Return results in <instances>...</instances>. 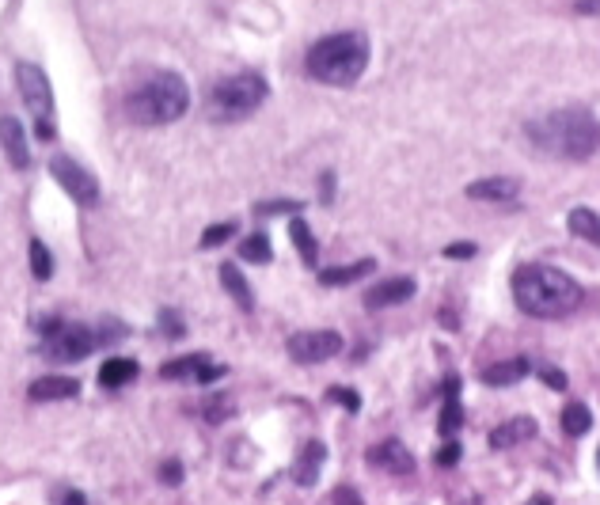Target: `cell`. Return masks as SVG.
I'll return each instance as SVG.
<instances>
[{
    "mask_svg": "<svg viewBox=\"0 0 600 505\" xmlns=\"http://www.w3.org/2000/svg\"><path fill=\"white\" fill-rule=\"evenodd\" d=\"M240 259L266 266V262L274 259V247H270V236H266V232H251L244 244H240Z\"/></svg>",
    "mask_w": 600,
    "mask_h": 505,
    "instance_id": "cell-26",
    "label": "cell"
},
{
    "mask_svg": "<svg viewBox=\"0 0 600 505\" xmlns=\"http://www.w3.org/2000/svg\"><path fill=\"white\" fill-rule=\"evenodd\" d=\"M528 373H532V361H528L525 354H517V357H506V361L487 365V369H483V384H487V388H509V384H521Z\"/></svg>",
    "mask_w": 600,
    "mask_h": 505,
    "instance_id": "cell-16",
    "label": "cell"
},
{
    "mask_svg": "<svg viewBox=\"0 0 600 505\" xmlns=\"http://www.w3.org/2000/svg\"><path fill=\"white\" fill-rule=\"evenodd\" d=\"M513 300L532 319H566L582 308V285L544 262H525L513 270Z\"/></svg>",
    "mask_w": 600,
    "mask_h": 505,
    "instance_id": "cell-1",
    "label": "cell"
},
{
    "mask_svg": "<svg viewBox=\"0 0 600 505\" xmlns=\"http://www.w3.org/2000/svg\"><path fill=\"white\" fill-rule=\"evenodd\" d=\"M570 232L578 236V240H585V244H593L600 247V213H593L589 206H578V209H570Z\"/></svg>",
    "mask_w": 600,
    "mask_h": 505,
    "instance_id": "cell-23",
    "label": "cell"
},
{
    "mask_svg": "<svg viewBox=\"0 0 600 505\" xmlns=\"http://www.w3.org/2000/svg\"><path fill=\"white\" fill-rule=\"evenodd\" d=\"M61 505H88V498H84L80 490H65V498H61Z\"/></svg>",
    "mask_w": 600,
    "mask_h": 505,
    "instance_id": "cell-41",
    "label": "cell"
},
{
    "mask_svg": "<svg viewBox=\"0 0 600 505\" xmlns=\"http://www.w3.org/2000/svg\"><path fill=\"white\" fill-rule=\"evenodd\" d=\"M559 422H563V433H570V437H585V433L593 430V414H589L585 403H570V407H563Z\"/></svg>",
    "mask_w": 600,
    "mask_h": 505,
    "instance_id": "cell-25",
    "label": "cell"
},
{
    "mask_svg": "<svg viewBox=\"0 0 600 505\" xmlns=\"http://www.w3.org/2000/svg\"><path fill=\"white\" fill-rule=\"evenodd\" d=\"M597 468H600V449H597Z\"/></svg>",
    "mask_w": 600,
    "mask_h": 505,
    "instance_id": "cell-43",
    "label": "cell"
},
{
    "mask_svg": "<svg viewBox=\"0 0 600 505\" xmlns=\"http://www.w3.org/2000/svg\"><path fill=\"white\" fill-rule=\"evenodd\" d=\"M528 505H551V498H547V494H532V498H528Z\"/></svg>",
    "mask_w": 600,
    "mask_h": 505,
    "instance_id": "cell-42",
    "label": "cell"
},
{
    "mask_svg": "<svg viewBox=\"0 0 600 505\" xmlns=\"http://www.w3.org/2000/svg\"><path fill=\"white\" fill-rule=\"evenodd\" d=\"M414 293H418L414 278H388V281H380V285H373V289L365 293V308H369V312L395 308V304H407V300H414Z\"/></svg>",
    "mask_w": 600,
    "mask_h": 505,
    "instance_id": "cell-13",
    "label": "cell"
},
{
    "mask_svg": "<svg viewBox=\"0 0 600 505\" xmlns=\"http://www.w3.org/2000/svg\"><path fill=\"white\" fill-rule=\"evenodd\" d=\"M536 418L532 414H517V418H509V422H502L498 430L490 433V449H513V445H525V441H532L536 437Z\"/></svg>",
    "mask_w": 600,
    "mask_h": 505,
    "instance_id": "cell-17",
    "label": "cell"
},
{
    "mask_svg": "<svg viewBox=\"0 0 600 505\" xmlns=\"http://www.w3.org/2000/svg\"><path fill=\"white\" fill-rule=\"evenodd\" d=\"M475 251H479V247H475V244H464V240H460V244H449V247H445V259H475Z\"/></svg>",
    "mask_w": 600,
    "mask_h": 505,
    "instance_id": "cell-37",
    "label": "cell"
},
{
    "mask_svg": "<svg viewBox=\"0 0 600 505\" xmlns=\"http://www.w3.org/2000/svg\"><path fill=\"white\" fill-rule=\"evenodd\" d=\"M38 331H42V357H50V361H84V357L99 350V342H95V327L88 323H61V319H42L38 323Z\"/></svg>",
    "mask_w": 600,
    "mask_h": 505,
    "instance_id": "cell-7",
    "label": "cell"
},
{
    "mask_svg": "<svg viewBox=\"0 0 600 505\" xmlns=\"http://www.w3.org/2000/svg\"><path fill=\"white\" fill-rule=\"evenodd\" d=\"M285 350L297 365H319V361L342 354V335L338 331H297L285 342Z\"/></svg>",
    "mask_w": 600,
    "mask_h": 505,
    "instance_id": "cell-9",
    "label": "cell"
},
{
    "mask_svg": "<svg viewBox=\"0 0 600 505\" xmlns=\"http://www.w3.org/2000/svg\"><path fill=\"white\" fill-rule=\"evenodd\" d=\"M221 285H225L228 297L236 300L244 312H255V293H251V285H247V278L240 274L236 262H221Z\"/></svg>",
    "mask_w": 600,
    "mask_h": 505,
    "instance_id": "cell-21",
    "label": "cell"
},
{
    "mask_svg": "<svg viewBox=\"0 0 600 505\" xmlns=\"http://www.w3.org/2000/svg\"><path fill=\"white\" fill-rule=\"evenodd\" d=\"M190 111V88L179 73H152L126 95V118L137 126H168Z\"/></svg>",
    "mask_w": 600,
    "mask_h": 505,
    "instance_id": "cell-4",
    "label": "cell"
},
{
    "mask_svg": "<svg viewBox=\"0 0 600 505\" xmlns=\"http://www.w3.org/2000/svg\"><path fill=\"white\" fill-rule=\"evenodd\" d=\"M323 460H327V449H323L319 441H308V445L300 449V456H297V468H293V479H297L300 487H316Z\"/></svg>",
    "mask_w": 600,
    "mask_h": 505,
    "instance_id": "cell-20",
    "label": "cell"
},
{
    "mask_svg": "<svg viewBox=\"0 0 600 505\" xmlns=\"http://www.w3.org/2000/svg\"><path fill=\"white\" fill-rule=\"evenodd\" d=\"M137 373H141V365L133 357H107L103 369H99V384L103 388H122V384L137 380Z\"/></svg>",
    "mask_w": 600,
    "mask_h": 505,
    "instance_id": "cell-22",
    "label": "cell"
},
{
    "mask_svg": "<svg viewBox=\"0 0 600 505\" xmlns=\"http://www.w3.org/2000/svg\"><path fill=\"white\" fill-rule=\"evenodd\" d=\"M289 240L297 244L300 259L308 262V266H316V262H319V244H316V236H312V228H308V221L293 217V221H289Z\"/></svg>",
    "mask_w": 600,
    "mask_h": 505,
    "instance_id": "cell-24",
    "label": "cell"
},
{
    "mask_svg": "<svg viewBox=\"0 0 600 505\" xmlns=\"http://www.w3.org/2000/svg\"><path fill=\"white\" fill-rule=\"evenodd\" d=\"M0 149L16 171L31 168V141H27V130L19 126V118H12V114L0 118Z\"/></svg>",
    "mask_w": 600,
    "mask_h": 505,
    "instance_id": "cell-12",
    "label": "cell"
},
{
    "mask_svg": "<svg viewBox=\"0 0 600 505\" xmlns=\"http://www.w3.org/2000/svg\"><path fill=\"white\" fill-rule=\"evenodd\" d=\"M122 338H126V323H118V319H99L95 323V342L99 346H114Z\"/></svg>",
    "mask_w": 600,
    "mask_h": 505,
    "instance_id": "cell-29",
    "label": "cell"
},
{
    "mask_svg": "<svg viewBox=\"0 0 600 505\" xmlns=\"http://www.w3.org/2000/svg\"><path fill=\"white\" fill-rule=\"evenodd\" d=\"M525 133L532 149L555 156V160H589L600 149V122L585 107L540 114V118L525 122Z\"/></svg>",
    "mask_w": 600,
    "mask_h": 505,
    "instance_id": "cell-2",
    "label": "cell"
},
{
    "mask_svg": "<svg viewBox=\"0 0 600 505\" xmlns=\"http://www.w3.org/2000/svg\"><path fill=\"white\" fill-rule=\"evenodd\" d=\"M160 479H164L168 487H179V483H183V464H179V460H168V464L160 468Z\"/></svg>",
    "mask_w": 600,
    "mask_h": 505,
    "instance_id": "cell-36",
    "label": "cell"
},
{
    "mask_svg": "<svg viewBox=\"0 0 600 505\" xmlns=\"http://www.w3.org/2000/svg\"><path fill=\"white\" fill-rule=\"evenodd\" d=\"M578 16H600V0H574Z\"/></svg>",
    "mask_w": 600,
    "mask_h": 505,
    "instance_id": "cell-40",
    "label": "cell"
},
{
    "mask_svg": "<svg viewBox=\"0 0 600 505\" xmlns=\"http://www.w3.org/2000/svg\"><path fill=\"white\" fill-rule=\"evenodd\" d=\"M532 373L540 376L551 392H566V373H563V369H555V365H532Z\"/></svg>",
    "mask_w": 600,
    "mask_h": 505,
    "instance_id": "cell-30",
    "label": "cell"
},
{
    "mask_svg": "<svg viewBox=\"0 0 600 505\" xmlns=\"http://www.w3.org/2000/svg\"><path fill=\"white\" fill-rule=\"evenodd\" d=\"M365 460H369L373 468L388 471V475H414V456H411V449H407L403 441H395V437H388V441H380V445H373V449L365 452Z\"/></svg>",
    "mask_w": 600,
    "mask_h": 505,
    "instance_id": "cell-11",
    "label": "cell"
},
{
    "mask_svg": "<svg viewBox=\"0 0 600 505\" xmlns=\"http://www.w3.org/2000/svg\"><path fill=\"white\" fill-rule=\"evenodd\" d=\"M27 255H31V274H35V281L54 278V255H50V247L42 244V240H31V244H27Z\"/></svg>",
    "mask_w": 600,
    "mask_h": 505,
    "instance_id": "cell-27",
    "label": "cell"
},
{
    "mask_svg": "<svg viewBox=\"0 0 600 505\" xmlns=\"http://www.w3.org/2000/svg\"><path fill=\"white\" fill-rule=\"evenodd\" d=\"M433 464H437V468H456V464H460V441H445V445H441V449L433 452Z\"/></svg>",
    "mask_w": 600,
    "mask_h": 505,
    "instance_id": "cell-32",
    "label": "cell"
},
{
    "mask_svg": "<svg viewBox=\"0 0 600 505\" xmlns=\"http://www.w3.org/2000/svg\"><path fill=\"white\" fill-rule=\"evenodd\" d=\"M27 395L35 399V403H57V399H76L80 395V384H76L73 376H42L35 380Z\"/></svg>",
    "mask_w": 600,
    "mask_h": 505,
    "instance_id": "cell-18",
    "label": "cell"
},
{
    "mask_svg": "<svg viewBox=\"0 0 600 505\" xmlns=\"http://www.w3.org/2000/svg\"><path fill=\"white\" fill-rule=\"evenodd\" d=\"M331 505H365V502H361V494H357L354 487H338L335 498H331Z\"/></svg>",
    "mask_w": 600,
    "mask_h": 505,
    "instance_id": "cell-39",
    "label": "cell"
},
{
    "mask_svg": "<svg viewBox=\"0 0 600 505\" xmlns=\"http://www.w3.org/2000/svg\"><path fill=\"white\" fill-rule=\"evenodd\" d=\"M319 198H323V206H331V198H335V171H323V179H319Z\"/></svg>",
    "mask_w": 600,
    "mask_h": 505,
    "instance_id": "cell-38",
    "label": "cell"
},
{
    "mask_svg": "<svg viewBox=\"0 0 600 505\" xmlns=\"http://www.w3.org/2000/svg\"><path fill=\"white\" fill-rule=\"evenodd\" d=\"M160 376L164 380H187V384H217V380L228 376V369L217 365V361H209V354H190L179 357V361H168L160 369Z\"/></svg>",
    "mask_w": 600,
    "mask_h": 505,
    "instance_id": "cell-10",
    "label": "cell"
},
{
    "mask_svg": "<svg viewBox=\"0 0 600 505\" xmlns=\"http://www.w3.org/2000/svg\"><path fill=\"white\" fill-rule=\"evenodd\" d=\"M327 399H331V403H338V407H346L350 414L361 411V395H357L354 388H331V392H327Z\"/></svg>",
    "mask_w": 600,
    "mask_h": 505,
    "instance_id": "cell-33",
    "label": "cell"
},
{
    "mask_svg": "<svg viewBox=\"0 0 600 505\" xmlns=\"http://www.w3.org/2000/svg\"><path fill=\"white\" fill-rule=\"evenodd\" d=\"M232 411H236V407H232L228 395H209L206 403H202V414H206V422H213V426L225 422V418H232Z\"/></svg>",
    "mask_w": 600,
    "mask_h": 505,
    "instance_id": "cell-28",
    "label": "cell"
},
{
    "mask_svg": "<svg viewBox=\"0 0 600 505\" xmlns=\"http://www.w3.org/2000/svg\"><path fill=\"white\" fill-rule=\"evenodd\" d=\"M255 213H259V217H274V213H300V202H293V198H278V202H259V206H255Z\"/></svg>",
    "mask_w": 600,
    "mask_h": 505,
    "instance_id": "cell-34",
    "label": "cell"
},
{
    "mask_svg": "<svg viewBox=\"0 0 600 505\" xmlns=\"http://www.w3.org/2000/svg\"><path fill=\"white\" fill-rule=\"evenodd\" d=\"M441 395H445V403H441V414H437V430H441V437H456V430L464 426V407H460V376H445Z\"/></svg>",
    "mask_w": 600,
    "mask_h": 505,
    "instance_id": "cell-15",
    "label": "cell"
},
{
    "mask_svg": "<svg viewBox=\"0 0 600 505\" xmlns=\"http://www.w3.org/2000/svg\"><path fill=\"white\" fill-rule=\"evenodd\" d=\"M304 69L319 84L350 88L369 69V38L361 31H338V35L319 38L304 57Z\"/></svg>",
    "mask_w": 600,
    "mask_h": 505,
    "instance_id": "cell-3",
    "label": "cell"
},
{
    "mask_svg": "<svg viewBox=\"0 0 600 505\" xmlns=\"http://www.w3.org/2000/svg\"><path fill=\"white\" fill-rule=\"evenodd\" d=\"M16 80H19V95H23L27 111H31V118H35V137H38V141H54V137H57L54 88H50L46 73L38 69L35 61H19Z\"/></svg>",
    "mask_w": 600,
    "mask_h": 505,
    "instance_id": "cell-6",
    "label": "cell"
},
{
    "mask_svg": "<svg viewBox=\"0 0 600 505\" xmlns=\"http://www.w3.org/2000/svg\"><path fill=\"white\" fill-rule=\"evenodd\" d=\"M50 171H54L57 187L65 190L76 206H84V209L99 206V198H103L99 179H95L88 168H80L73 156H54V160H50Z\"/></svg>",
    "mask_w": 600,
    "mask_h": 505,
    "instance_id": "cell-8",
    "label": "cell"
},
{
    "mask_svg": "<svg viewBox=\"0 0 600 505\" xmlns=\"http://www.w3.org/2000/svg\"><path fill=\"white\" fill-rule=\"evenodd\" d=\"M266 95H270V84L259 73H236L209 88L206 111L213 122H240L263 107Z\"/></svg>",
    "mask_w": 600,
    "mask_h": 505,
    "instance_id": "cell-5",
    "label": "cell"
},
{
    "mask_svg": "<svg viewBox=\"0 0 600 505\" xmlns=\"http://www.w3.org/2000/svg\"><path fill=\"white\" fill-rule=\"evenodd\" d=\"M232 232H236V225H232V221H225V225H209L206 232H202V240H198V244L206 247H217V244H225V240H232Z\"/></svg>",
    "mask_w": 600,
    "mask_h": 505,
    "instance_id": "cell-31",
    "label": "cell"
},
{
    "mask_svg": "<svg viewBox=\"0 0 600 505\" xmlns=\"http://www.w3.org/2000/svg\"><path fill=\"white\" fill-rule=\"evenodd\" d=\"M471 202H517L521 194V179H509V175H490V179H479V183H468Z\"/></svg>",
    "mask_w": 600,
    "mask_h": 505,
    "instance_id": "cell-14",
    "label": "cell"
},
{
    "mask_svg": "<svg viewBox=\"0 0 600 505\" xmlns=\"http://www.w3.org/2000/svg\"><path fill=\"white\" fill-rule=\"evenodd\" d=\"M160 331H164L168 338H183V335H187V327H183L179 312H171V308H164V312H160Z\"/></svg>",
    "mask_w": 600,
    "mask_h": 505,
    "instance_id": "cell-35",
    "label": "cell"
},
{
    "mask_svg": "<svg viewBox=\"0 0 600 505\" xmlns=\"http://www.w3.org/2000/svg\"><path fill=\"white\" fill-rule=\"evenodd\" d=\"M376 270V259H357L350 266H327V270H319V285H327V289H335V285H354V281L369 278Z\"/></svg>",
    "mask_w": 600,
    "mask_h": 505,
    "instance_id": "cell-19",
    "label": "cell"
}]
</instances>
